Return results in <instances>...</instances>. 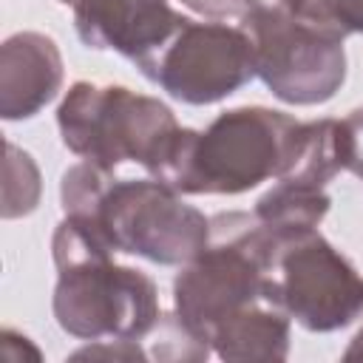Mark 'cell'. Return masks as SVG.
<instances>
[{
    "instance_id": "7",
    "label": "cell",
    "mask_w": 363,
    "mask_h": 363,
    "mask_svg": "<svg viewBox=\"0 0 363 363\" xmlns=\"http://www.w3.org/2000/svg\"><path fill=\"white\" fill-rule=\"evenodd\" d=\"M267 298L306 332H337L363 318V275L318 230L269 233Z\"/></svg>"
},
{
    "instance_id": "6",
    "label": "cell",
    "mask_w": 363,
    "mask_h": 363,
    "mask_svg": "<svg viewBox=\"0 0 363 363\" xmlns=\"http://www.w3.org/2000/svg\"><path fill=\"white\" fill-rule=\"evenodd\" d=\"M238 26L252 40L255 77L275 99L309 108L329 102L343 88V40L301 20L286 0H252Z\"/></svg>"
},
{
    "instance_id": "20",
    "label": "cell",
    "mask_w": 363,
    "mask_h": 363,
    "mask_svg": "<svg viewBox=\"0 0 363 363\" xmlns=\"http://www.w3.org/2000/svg\"><path fill=\"white\" fill-rule=\"evenodd\" d=\"M343 357H346V360H357V357H363V329L349 340V346H346Z\"/></svg>"
},
{
    "instance_id": "11",
    "label": "cell",
    "mask_w": 363,
    "mask_h": 363,
    "mask_svg": "<svg viewBox=\"0 0 363 363\" xmlns=\"http://www.w3.org/2000/svg\"><path fill=\"white\" fill-rule=\"evenodd\" d=\"M213 354L221 360H286L292 343V318L272 301L261 298L227 320L213 335Z\"/></svg>"
},
{
    "instance_id": "22",
    "label": "cell",
    "mask_w": 363,
    "mask_h": 363,
    "mask_svg": "<svg viewBox=\"0 0 363 363\" xmlns=\"http://www.w3.org/2000/svg\"><path fill=\"white\" fill-rule=\"evenodd\" d=\"M360 182H363V176H360Z\"/></svg>"
},
{
    "instance_id": "18",
    "label": "cell",
    "mask_w": 363,
    "mask_h": 363,
    "mask_svg": "<svg viewBox=\"0 0 363 363\" xmlns=\"http://www.w3.org/2000/svg\"><path fill=\"white\" fill-rule=\"evenodd\" d=\"M179 3L207 20H241L252 6V0H179Z\"/></svg>"
},
{
    "instance_id": "2",
    "label": "cell",
    "mask_w": 363,
    "mask_h": 363,
    "mask_svg": "<svg viewBox=\"0 0 363 363\" xmlns=\"http://www.w3.org/2000/svg\"><path fill=\"white\" fill-rule=\"evenodd\" d=\"M295 116L241 105L218 113L204 130L179 128L153 179L182 196H238L269 179H281L298 150Z\"/></svg>"
},
{
    "instance_id": "14",
    "label": "cell",
    "mask_w": 363,
    "mask_h": 363,
    "mask_svg": "<svg viewBox=\"0 0 363 363\" xmlns=\"http://www.w3.org/2000/svg\"><path fill=\"white\" fill-rule=\"evenodd\" d=\"M40 193H43V179H40V167L31 159V153H26L23 147H17L14 142H6V162H3V218H23L28 213L37 210L40 204Z\"/></svg>"
},
{
    "instance_id": "19",
    "label": "cell",
    "mask_w": 363,
    "mask_h": 363,
    "mask_svg": "<svg viewBox=\"0 0 363 363\" xmlns=\"http://www.w3.org/2000/svg\"><path fill=\"white\" fill-rule=\"evenodd\" d=\"M343 128H346V145H349L346 170L360 179L363 176V108H354L343 119Z\"/></svg>"
},
{
    "instance_id": "1",
    "label": "cell",
    "mask_w": 363,
    "mask_h": 363,
    "mask_svg": "<svg viewBox=\"0 0 363 363\" xmlns=\"http://www.w3.org/2000/svg\"><path fill=\"white\" fill-rule=\"evenodd\" d=\"M60 201L65 216L85 221L113 252L150 264L182 267L199 255L210 235V218L159 179H116L94 162H77L62 173Z\"/></svg>"
},
{
    "instance_id": "21",
    "label": "cell",
    "mask_w": 363,
    "mask_h": 363,
    "mask_svg": "<svg viewBox=\"0 0 363 363\" xmlns=\"http://www.w3.org/2000/svg\"><path fill=\"white\" fill-rule=\"evenodd\" d=\"M60 3H62V6H71V9H74V6L79 3V0H60Z\"/></svg>"
},
{
    "instance_id": "15",
    "label": "cell",
    "mask_w": 363,
    "mask_h": 363,
    "mask_svg": "<svg viewBox=\"0 0 363 363\" xmlns=\"http://www.w3.org/2000/svg\"><path fill=\"white\" fill-rule=\"evenodd\" d=\"M147 340V354L153 360H190V363H199V360H207L213 354V346L207 340H201L193 329H187L182 323V318L173 312V315H159L153 332L145 337Z\"/></svg>"
},
{
    "instance_id": "12",
    "label": "cell",
    "mask_w": 363,
    "mask_h": 363,
    "mask_svg": "<svg viewBox=\"0 0 363 363\" xmlns=\"http://www.w3.org/2000/svg\"><path fill=\"white\" fill-rule=\"evenodd\" d=\"M346 159H349V145H346L343 119L303 122L295 159L281 179L326 190V184L340 170H346Z\"/></svg>"
},
{
    "instance_id": "13",
    "label": "cell",
    "mask_w": 363,
    "mask_h": 363,
    "mask_svg": "<svg viewBox=\"0 0 363 363\" xmlns=\"http://www.w3.org/2000/svg\"><path fill=\"white\" fill-rule=\"evenodd\" d=\"M332 199L323 187L275 179V184L255 201V216L269 233H301L318 230L326 218Z\"/></svg>"
},
{
    "instance_id": "5",
    "label": "cell",
    "mask_w": 363,
    "mask_h": 363,
    "mask_svg": "<svg viewBox=\"0 0 363 363\" xmlns=\"http://www.w3.org/2000/svg\"><path fill=\"white\" fill-rule=\"evenodd\" d=\"M57 128L62 145L82 162H94L105 170L130 162L153 176L182 125L173 111L153 96L125 85L79 79L65 91L57 108Z\"/></svg>"
},
{
    "instance_id": "10",
    "label": "cell",
    "mask_w": 363,
    "mask_h": 363,
    "mask_svg": "<svg viewBox=\"0 0 363 363\" xmlns=\"http://www.w3.org/2000/svg\"><path fill=\"white\" fill-rule=\"evenodd\" d=\"M65 65L57 43L40 31H17L0 45V116L23 122L37 116L62 88Z\"/></svg>"
},
{
    "instance_id": "9",
    "label": "cell",
    "mask_w": 363,
    "mask_h": 363,
    "mask_svg": "<svg viewBox=\"0 0 363 363\" xmlns=\"http://www.w3.org/2000/svg\"><path fill=\"white\" fill-rule=\"evenodd\" d=\"M187 17L170 0H79L74 28L85 48L116 51L133 65L159 51Z\"/></svg>"
},
{
    "instance_id": "8",
    "label": "cell",
    "mask_w": 363,
    "mask_h": 363,
    "mask_svg": "<svg viewBox=\"0 0 363 363\" xmlns=\"http://www.w3.org/2000/svg\"><path fill=\"white\" fill-rule=\"evenodd\" d=\"M145 79L184 105H216L255 79L252 40L241 26L184 20L176 34L136 65Z\"/></svg>"
},
{
    "instance_id": "3",
    "label": "cell",
    "mask_w": 363,
    "mask_h": 363,
    "mask_svg": "<svg viewBox=\"0 0 363 363\" xmlns=\"http://www.w3.org/2000/svg\"><path fill=\"white\" fill-rule=\"evenodd\" d=\"M57 326L77 340H145L159 320L150 275L113 261V250L79 218L65 216L51 238Z\"/></svg>"
},
{
    "instance_id": "4",
    "label": "cell",
    "mask_w": 363,
    "mask_h": 363,
    "mask_svg": "<svg viewBox=\"0 0 363 363\" xmlns=\"http://www.w3.org/2000/svg\"><path fill=\"white\" fill-rule=\"evenodd\" d=\"M269 250L272 235L255 213L230 210L210 216L204 250L182 264L173 278V312L210 343L221 320L267 298Z\"/></svg>"
},
{
    "instance_id": "16",
    "label": "cell",
    "mask_w": 363,
    "mask_h": 363,
    "mask_svg": "<svg viewBox=\"0 0 363 363\" xmlns=\"http://www.w3.org/2000/svg\"><path fill=\"white\" fill-rule=\"evenodd\" d=\"M286 6L309 26L346 40L363 34V0H286Z\"/></svg>"
},
{
    "instance_id": "17",
    "label": "cell",
    "mask_w": 363,
    "mask_h": 363,
    "mask_svg": "<svg viewBox=\"0 0 363 363\" xmlns=\"http://www.w3.org/2000/svg\"><path fill=\"white\" fill-rule=\"evenodd\" d=\"M88 357H105V360H147V349L142 340H125V337H108V340H91L88 346L77 349L71 360H88Z\"/></svg>"
}]
</instances>
